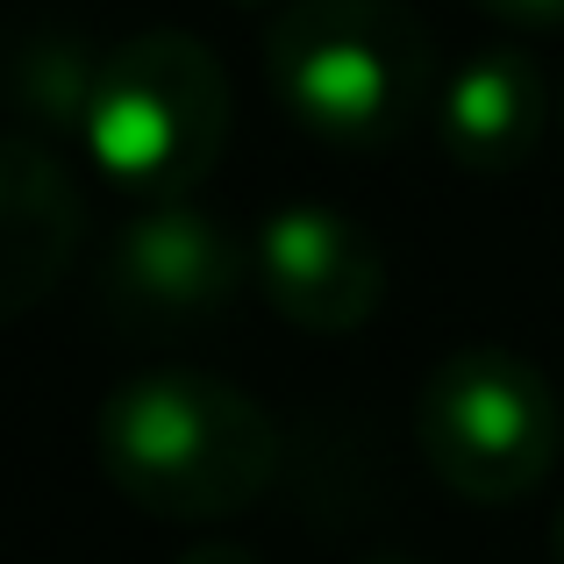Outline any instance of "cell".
<instances>
[{
    "mask_svg": "<svg viewBox=\"0 0 564 564\" xmlns=\"http://www.w3.org/2000/svg\"><path fill=\"white\" fill-rule=\"evenodd\" d=\"M180 564H258L250 551H229V543H200V551H186Z\"/></svg>",
    "mask_w": 564,
    "mask_h": 564,
    "instance_id": "obj_11",
    "label": "cell"
},
{
    "mask_svg": "<svg viewBox=\"0 0 564 564\" xmlns=\"http://www.w3.org/2000/svg\"><path fill=\"white\" fill-rule=\"evenodd\" d=\"M250 279L264 307L301 336H358L386 301V258L344 207L286 200L250 236Z\"/></svg>",
    "mask_w": 564,
    "mask_h": 564,
    "instance_id": "obj_6",
    "label": "cell"
},
{
    "mask_svg": "<svg viewBox=\"0 0 564 564\" xmlns=\"http://www.w3.org/2000/svg\"><path fill=\"white\" fill-rule=\"evenodd\" d=\"M508 29H564V0H479Z\"/></svg>",
    "mask_w": 564,
    "mask_h": 564,
    "instance_id": "obj_10",
    "label": "cell"
},
{
    "mask_svg": "<svg viewBox=\"0 0 564 564\" xmlns=\"http://www.w3.org/2000/svg\"><path fill=\"white\" fill-rule=\"evenodd\" d=\"M365 564H422V557H400V551H379V557H365Z\"/></svg>",
    "mask_w": 564,
    "mask_h": 564,
    "instance_id": "obj_12",
    "label": "cell"
},
{
    "mask_svg": "<svg viewBox=\"0 0 564 564\" xmlns=\"http://www.w3.org/2000/svg\"><path fill=\"white\" fill-rule=\"evenodd\" d=\"M8 100L22 122L36 129H79L86 122V100L100 86V57L86 51V36L72 29H36L8 51Z\"/></svg>",
    "mask_w": 564,
    "mask_h": 564,
    "instance_id": "obj_9",
    "label": "cell"
},
{
    "mask_svg": "<svg viewBox=\"0 0 564 564\" xmlns=\"http://www.w3.org/2000/svg\"><path fill=\"white\" fill-rule=\"evenodd\" d=\"M436 115V143L451 165L465 172H514L536 158L543 122H551V94H543V72L529 51L494 43V51L465 57L451 79L429 100Z\"/></svg>",
    "mask_w": 564,
    "mask_h": 564,
    "instance_id": "obj_7",
    "label": "cell"
},
{
    "mask_svg": "<svg viewBox=\"0 0 564 564\" xmlns=\"http://www.w3.org/2000/svg\"><path fill=\"white\" fill-rule=\"evenodd\" d=\"M250 279V243L200 200H143L122 221L100 264V315L129 344H172V336H207Z\"/></svg>",
    "mask_w": 564,
    "mask_h": 564,
    "instance_id": "obj_5",
    "label": "cell"
},
{
    "mask_svg": "<svg viewBox=\"0 0 564 564\" xmlns=\"http://www.w3.org/2000/svg\"><path fill=\"white\" fill-rule=\"evenodd\" d=\"M557 122H564V100H557Z\"/></svg>",
    "mask_w": 564,
    "mask_h": 564,
    "instance_id": "obj_14",
    "label": "cell"
},
{
    "mask_svg": "<svg viewBox=\"0 0 564 564\" xmlns=\"http://www.w3.org/2000/svg\"><path fill=\"white\" fill-rule=\"evenodd\" d=\"M429 29L408 0H286L264 36L279 108L329 151H386L429 108Z\"/></svg>",
    "mask_w": 564,
    "mask_h": 564,
    "instance_id": "obj_2",
    "label": "cell"
},
{
    "mask_svg": "<svg viewBox=\"0 0 564 564\" xmlns=\"http://www.w3.org/2000/svg\"><path fill=\"white\" fill-rule=\"evenodd\" d=\"M94 451L137 514L221 522L264 500L279 471V429L250 393L207 372H143L100 400Z\"/></svg>",
    "mask_w": 564,
    "mask_h": 564,
    "instance_id": "obj_1",
    "label": "cell"
},
{
    "mask_svg": "<svg viewBox=\"0 0 564 564\" xmlns=\"http://www.w3.org/2000/svg\"><path fill=\"white\" fill-rule=\"evenodd\" d=\"M414 443L422 465L451 486L457 500L479 508H508V500L536 494L551 479L564 451V408L557 386L500 344L451 350L436 372L422 379L414 400Z\"/></svg>",
    "mask_w": 564,
    "mask_h": 564,
    "instance_id": "obj_4",
    "label": "cell"
},
{
    "mask_svg": "<svg viewBox=\"0 0 564 564\" xmlns=\"http://www.w3.org/2000/svg\"><path fill=\"white\" fill-rule=\"evenodd\" d=\"M79 250V186L43 143L0 137V322L29 315Z\"/></svg>",
    "mask_w": 564,
    "mask_h": 564,
    "instance_id": "obj_8",
    "label": "cell"
},
{
    "mask_svg": "<svg viewBox=\"0 0 564 564\" xmlns=\"http://www.w3.org/2000/svg\"><path fill=\"white\" fill-rule=\"evenodd\" d=\"M551 551H557V564H564V514L551 522Z\"/></svg>",
    "mask_w": 564,
    "mask_h": 564,
    "instance_id": "obj_13",
    "label": "cell"
},
{
    "mask_svg": "<svg viewBox=\"0 0 564 564\" xmlns=\"http://www.w3.org/2000/svg\"><path fill=\"white\" fill-rule=\"evenodd\" d=\"M79 143L108 186L137 200H186L229 143V79L186 29H143L100 57Z\"/></svg>",
    "mask_w": 564,
    "mask_h": 564,
    "instance_id": "obj_3",
    "label": "cell"
}]
</instances>
